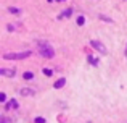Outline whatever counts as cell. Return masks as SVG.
I'll return each instance as SVG.
<instances>
[{"label": "cell", "mask_w": 127, "mask_h": 123, "mask_svg": "<svg viewBox=\"0 0 127 123\" xmlns=\"http://www.w3.org/2000/svg\"><path fill=\"white\" fill-rule=\"evenodd\" d=\"M6 29H8V31H15V26H13V24H8V26H6Z\"/></svg>", "instance_id": "cell-17"}, {"label": "cell", "mask_w": 127, "mask_h": 123, "mask_svg": "<svg viewBox=\"0 0 127 123\" xmlns=\"http://www.w3.org/2000/svg\"><path fill=\"white\" fill-rule=\"evenodd\" d=\"M6 101V96H5V92H0V102H5Z\"/></svg>", "instance_id": "cell-15"}, {"label": "cell", "mask_w": 127, "mask_h": 123, "mask_svg": "<svg viewBox=\"0 0 127 123\" xmlns=\"http://www.w3.org/2000/svg\"><path fill=\"white\" fill-rule=\"evenodd\" d=\"M48 2H52V0H48Z\"/></svg>", "instance_id": "cell-19"}, {"label": "cell", "mask_w": 127, "mask_h": 123, "mask_svg": "<svg viewBox=\"0 0 127 123\" xmlns=\"http://www.w3.org/2000/svg\"><path fill=\"white\" fill-rule=\"evenodd\" d=\"M126 58H127V47H126Z\"/></svg>", "instance_id": "cell-18"}, {"label": "cell", "mask_w": 127, "mask_h": 123, "mask_svg": "<svg viewBox=\"0 0 127 123\" xmlns=\"http://www.w3.org/2000/svg\"><path fill=\"white\" fill-rule=\"evenodd\" d=\"M71 13H72V10H71V8H68L64 13H61V15H60V18H64V16L68 18V16H71Z\"/></svg>", "instance_id": "cell-9"}, {"label": "cell", "mask_w": 127, "mask_h": 123, "mask_svg": "<svg viewBox=\"0 0 127 123\" xmlns=\"http://www.w3.org/2000/svg\"><path fill=\"white\" fill-rule=\"evenodd\" d=\"M18 101H15V99H11V101H10L8 102V104H6L5 105V109H6V110H10V109H18Z\"/></svg>", "instance_id": "cell-6"}, {"label": "cell", "mask_w": 127, "mask_h": 123, "mask_svg": "<svg viewBox=\"0 0 127 123\" xmlns=\"http://www.w3.org/2000/svg\"><path fill=\"white\" fill-rule=\"evenodd\" d=\"M39 54L43 58H53L55 57V49L48 42H39Z\"/></svg>", "instance_id": "cell-1"}, {"label": "cell", "mask_w": 127, "mask_h": 123, "mask_svg": "<svg viewBox=\"0 0 127 123\" xmlns=\"http://www.w3.org/2000/svg\"><path fill=\"white\" fill-rule=\"evenodd\" d=\"M19 94L21 96H35V91L34 89H29V88H23V89H19Z\"/></svg>", "instance_id": "cell-5"}, {"label": "cell", "mask_w": 127, "mask_h": 123, "mask_svg": "<svg viewBox=\"0 0 127 123\" xmlns=\"http://www.w3.org/2000/svg\"><path fill=\"white\" fill-rule=\"evenodd\" d=\"M100 19H103V21H106V23H113L111 18H108V16H103V15H100Z\"/></svg>", "instance_id": "cell-13"}, {"label": "cell", "mask_w": 127, "mask_h": 123, "mask_svg": "<svg viewBox=\"0 0 127 123\" xmlns=\"http://www.w3.org/2000/svg\"><path fill=\"white\" fill-rule=\"evenodd\" d=\"M23 78H24V79H32V78H34V75H32L31 71H28V73H24V75H23Z\"/></svg>", "instance_id": "cell-11"}, {"label": "cell", "mask_w": 127, "mask_h": 123, "mask_svg": "<svg viewBox=\"0 0 127 123\" xmlns=\"http://www.w3.org/2000/svg\"><path fill=\"white\" fill-rule=\"evenodd\" d=\"M32 52L31 50H24V52H6L3 54V58L5 60H23V58L31 57Z\"/></svg>", "instance_id": "cell-2"}, {"label": "cell", "mask_w": 127, "mask_h": 123, "mask_svg": "<svg viewBox=\"0 0 127 123\" xmlns=\"http://www.w3.org/2000/svg\"><path fill=\"white\" fill-rule=\"evenodd\" d=\"M34 122H35V123H45V118H42V117H37Z\"/></svg>", "instance_id": "cell-16"}, {"label": "cell", "mask_w": 127, "mask_h": 123, "mask_svg": "<svg viewBox=\"0 0 127 123\" xmlns=\"http://www.w3.org/2000/svg\"><path fill=\"white\" fill-rule=\"evenodd\" d=\"M64 84H66V79H64V78H60V79H58V81H56L53 86H55V89H61Z\"/></svg>", "instance_id": "cell-7"}, {"label": "cell", "mask_w": 127, "mask_h": 123, "mask_svg": "<svg viewBox=\"0 0 127 123\" xmlns=\"http://www.w3.org/2000/svg\"><path fill=\"white\" fill-rule=\"evenodd\" d=\"M8 11H10V13H15V15H18V13H19V8H13V6H10Z\"/></svg>", "instance_id": "cell-14"}, {"label": "cell", "mask_w": 127, "mask_h": 123, "mask_svg": "<svg viewBox=\"0 0 127 123\" xmlns=\"http://www.w3.org/2000/svg\"><path fill=\"white\" fill-rule=\"evenodd\" d=\"M90 45H92L95 50H98L100 54H106V52H108V50H106V47H105V45H103L100 41H90Z\"/></svg>", "instance_id": "cell-3"}, {"label": "cell", "mask_w": 127, "mask_h": 123, "mask_svg": "<svg viewBox=\"0 0 127 123\" xmlns=\"http://www.w3.org/2000/svg\"><path fill=\"white\" fill-rule=\"evenodd\" d=\"M43 75H45V76H52V75H53V70H50V68H43Z\"/></svg>", "instance_id": "cell-10"}, {"label": "cell", "mask_w": 127, "mask_h": 123, "mask_svg": "<svg viewBox=\"0 0 127 123\" xmlns=\"http://www.w3.org/2000/svg\"><path fill=\"white\" fill-rule=\"evenodd\" d=\"M87 60H89V63H92V65H98V60H96V57H93V55H89L87 57Z\"/></svg>", "instance_id": "cell-8"}, {"label": "cell", "mask_w": 127, "mask_h": 123, "mask_svg": "<svg viewBox=\"0 0 127 123\" xmlns=\"http://www.w3.org/2000/svg\"><path fill=\"white\" fill-rule=\"evenodd\" d=\"M0 75L2 76H8V78H13V76L16 75L15 70H8V68H2L0 70Z\"/></svg>", "instance_id": "cell-4"}, {"label": "cell", "mask_w": 127, "mask_h": 123, "mask_svg": "<svg viewBox=\"0 0 127 123\" xmlns=\"http://www.w3.org/2000/svg\"><path fill=\"white\" fill-rule=\"evenodd\" d=\"M84 23H85V18H84V16H77V24L82 26Z\"/></svg>", "instance_id": "cell-12"}]
</instances>
